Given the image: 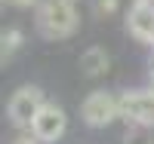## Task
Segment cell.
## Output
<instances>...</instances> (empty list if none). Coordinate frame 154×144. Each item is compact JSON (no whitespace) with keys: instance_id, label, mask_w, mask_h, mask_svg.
<instances>
[{"instance_id":"cell-9","label":"cell","mask_w":154,"mask_h":144,"mask_svg":"<svg viewBox=\"0 0 154 144\" xmlns=\"http://www.w3.org/2000/svg\"><path fill=\"white\" fill-rule=\"evenodd\" d=\"M123 144H151V126H142V123H126Z\"/></svg>"},{"instance_id":"cell-7","label":"cell","mask_w":154,"mask_h":144,"mask_svg":"<svg viewBox=\"0 0 154 144\" xmlns=\"http://www.w3.org/2000/svg\"><path fill=\"white\" fill-rule=\"evenodd\" d=\"M80 71H83L86 77L105 74V71H108V52L102 49V46H89L83 55H80Z\"/></svg>"},{"instance_id":"cell-5","label":"cell","mask_w":154,"mask_h":144,"mask_svg":"<svg viewBox=\"0 0 154 144\" xmlns=\"http://www.w3.org/2000/svg\"><path fill=\"white\" fill-rule=\"evenodd\" d=\"M65 110L56 107V104H43L40 113L34 116V123H31V135L40 141V144H56L62 135H65Z\"/></svg>"},{"instance_id":"cell-12","label":"cell","mask_w":154,"mask_h":144,"mask_svg":"<svg viewBox=\"0 0 154 144\" xmlns=\"http://www.w3.org/2000/svg\"><path fill=\"white\" fill-rule=\"evenodd\" d=\"M9 3H16V6H22V9H28V6L37 3V0H9Z\"/></svg>"},{"instance_id":"cell-3","label":"cell","mask_w":154,"mask_h":144,"mask_svg":"<svg viewBox=\"0 0 154 144\" xmlns=\"http://www.w3.org/2000/svg\"><path fill=\"white\" fill-rule=\"evenodd\" d=\"M80 116H83L86 126L102 129V126H108V123H114L120 116V98H114L108 92H93L80 104Z\"/></svg>"},{"instance_id":"cell-1","label":"cell","mask_w":154,"mask_h":144,"mask_svg":"<svg viewBox=\"0 0 154 144\" xmlns=\"http://www.w3.org/2000/svg\"><path fill=\"white\" fill-rule=\"evenodd\" d=\"M77 9L74 0H43L37 9V31L46 40H65L77 31Z\"/></svg>"},{"instance_id":"cell-10","label":"cell","mask_w":154,"mask_h":144,"mask_svg":"<svg viewBox=\"0 0 154 144\" xmlns=\"http://www.w3.org/2000/svg\"><path fill=\"white\" fill-rule=\"evenodd\" d=\"M93 9L96 16H111V12H117V0H93Z\"/></svg>"},{"instance_id":"cell-8","label":"cell","mask_w":154,"mask_h":144,"mask_svg":"<svg viewBox=\"0 0 154 144\" xmlns=\"http://www.w3.org/2000/svg\"><path fill=\"white\" fill-rule=\"evenodd\" d=\"M22 43H25V34H22L19 28H6L3 34H0V55H3V61H6Z\"/></svg>"},{"instance_id":"cell-13","label":"cell","mask_w":154,"mask_h":144,"mask_svg":"<svg viewBox=\"0 0 154 144\" xmlns=\"http://www.w3.org/2000/svg\"><path fill=\"white\" fill-rule=\"evenodd\" d=\"M148 3H154V0H148Z\"/></svg>"},{"instance_id":"cell-11","label":"cell","mask_w":154,"mask_h":144,"mask_svg":"<svg viewBox=\"0 0 154 144\" xmlns=\"http://www.w3.org/2000/svg\"><path fill=\"white\" fill-rule=\"evenodd\" d=\"M12 144H40V141H37L34 135H19V138L12 141Z\"/></svg>"},{"instance_id":"cell-4","label":"cell","mask_w":154,"mask_h":144,"mask_svg":"<svg viewBox=\"0 0 154 144\" xmlns=\"http://www.w3.org/2000/svg\"><path fill=\"white\" fill-rule=\"evenodd\" d=\"M120 116L126 123L154 126V89H133L120 95Z\"/></svg>"},{"instance_id":"cell-2","label":"cell","mask_w":154,"mask_h":144,"mask_svg":"<svg viewBox=\"0 0 154 144\" xmlns=\"http://www.w3.org/2000/svg\"><path fill=\"white\" fill-rule=\"evenodd\" d=\"M43 104H46V101H43V92H40L37 86H19L16 92H12L9 104H6V116H9L12 126H19V129L28 126V129H31L34 116L40 113Z\"/></svg>"},{"instance_id":"cell-6","label":"cell","mask_w":154,"mask_h":144,"mask_svg":"<svg viewBox=\"0 0 154 144\" xmlns=\"http://www.w3.org/2000/svg\"><path fill=\"white\" fill-rule=\"evenodd\" d=\"M126 31H130L136 40L154 46V3H148V0H136L133 9L126 12Z\"/></svg>"}]
</instances>
